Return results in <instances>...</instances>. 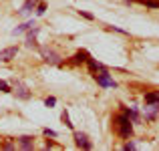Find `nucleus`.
I'll list each match as a JSON object with an SVG mask.
<instances>
[{"label":"nucleus","mask_w":159,"mask_h":151,"mask_svg":"<svg viewBox=\"0 0 159 151\" xmlns=\"http://www.w3.org/2000/svg\"><path fill=\"white\" fill-rule=\"evenodd\" d=\"M36 2H39V0H26V2H24V6L20 8V12H22V14H24V12H30V8H34Z\"/></svg>","instance_id":"obj_9"},{"label":"nucleus","mask_w":159,"mask_h":151,"mask_svg":"<svg viewBox=\"0 0 159 151\" xmlns=\"http://www.w3.org/2000/svg\"><path fill=\"white\" fill-rule=\"evenodd\" d=\"M16 53H18V48H16V47H8V48L0 50V62H8V61H12V58L16 57Z\"/></svg>","instance_id":"obj_2"},{"label":"nucleus","mask_w":159,"mask_h":151,"mask_svg":"<svg viewBox=\"0 0 159 151\" xmlns=\"http://www.w3.org/2000/svg\"><path fill=\"white\" fill-rule=\"evenodd\" d=\"M43 57L47 62H51V65H58L61 62V57H58L57 53H52V50H43Z\"/></svg>","instance_id":"obj_5"},{"label":"nucleus","mask_w":159,"mask_h":151,"mask_svg":"<svg viewBox=\"0 0 159 151\" xmlns=\"http://www.w3.org/2000/svg\"><path fill=\"white\" fill-rule=\"evenodd\" d=\"M75 143H77L79 147H83V149H91L93 147V143L89 141V137H87L85 133H75Z\"/></svg>","instance_id":"obj_3"},{"label":"nucleus","mask_w":159,"mask_h":151,"mask_svg":"<svg viewBox=\"0 0 159 151\" xmlns=\"http://www.w3.org/2000/svg\"><path fill=\"white\" fill-rule=\"evenodd\" d=\"M0 91H2V93H8V91H10V87H8L4 81H0Z\"/></svg>","instance_id":"obj_14"},{"label":"nucleus","mask_w":159,"mask_h":151,"mask_svg":"<svg viewBox=\"0 0 159 151\" xmlns=\"http://www.w3.org/2000/svg\"><path fill=\"white\" fill-rule=\"evenodd\" d=\"M95 79H97V83L99 85H103V87H117V83L113 81V79H109V75L103 71L101 75H95Z\"/></svg>","instance_id":"obj_4"},{"label":"nucleus","mask_w":159,"mask_h":151,"mask_svg":"<svg viewBox=\"0 0 159 151\" xmlns=\"http://www.w3.org/2000/svg\"><path fill=\"white\" fill-rule=\"evenodd\" d=\"M44 10H47V4H44V2H40V4H39V10H36V12H39V14H43Z\"/></svg>","instance_id":"obj_17"},{"label":"nucleus","mask_w":159,"mask_h":151,"mask_svg":"<svg viewBox=\"0 0 159 151\" xmlns=\"http://www.w3.org/2000/svg\"><path fill=\"white\" fill-rule=\"evenodd\" d=\"M137 2L145 4V6H151V8H159V0H137Z\"/></svg>","instance_id":"obj_11"},{"label":"nucleus","mask_w":159,"mask_h":151,"mask_svg":"<svg viewBox=\"0 0 159 151\" xmlns=\"http://www.w3.org/2000/svg\"><path fill=\"white\" fill-rule=\"evenodd\" d=\"M44 133H47V135H51V137H54V135H57V133H54V131H51V129H44Z\"/></svg>","instance_id":"obj_20"},{"label":"nucleus","mask_w":159,"mask_h":151,"mask_svg":"<svg viewBox=\"0 0 159 151\" xmlns=\"http://www.w3.org/2000/svg\"><path fill=\"white\" fill-rule=\"evenodd\" d=\"M30 26H32V22H26V24H22V26H18V28H16V30H14V34H18V32L26 30V28H30Z\"/></svg>","instance_id":"obj_13"},{"label":"nucleus","mask_w":159,"mask_h":151,"mask_svg":"<svg viewBox=\"0 0 159 151\" xmlns=\"http://www.w3.org/2000/svg\"><path fill=\"white\" fill-rule=\"evenodd\" d=\"M32 145H34V141H32V137H20V147L22 149H30Z\"/></svg>","instance_id":"obj_7"},{"label":"nucleus","mask_w":159,"mask_h":151,"mask_svg":"<svg viewBox=\"0 0 159 151\" xmlns=\"http://www.w3.org/2000/svg\"><path fill=\"white\" fill-rule=\"evenodd\" d=\"M75 58H77V61H87V58H89V54H87V53H79Z\"/></svg>","instance_id":"obj_15"},{"label":"nucleus","mask_w":159,"mask_h":151,"mask_svg":"<svg viewBox=\"0 0 159 151\" xmlns=\"http://www.w3.org/2000/svg\"><path fill=\"white\" fill-rule=\"evenodd\" d=\"M62 123H65L66 125V127H73V123H70V119H69V113H62Z\"/></svg>","instance_id":"obj_12"},{"label":"nucleus","mask_w":159,"mask_h":151,"mask_svg":"<svg viewBox=\"0 0 159 151\" xmlns=\"http://www.w3.org/2000/svg\"><path fill=\"white\" fill-rule=\"evenodd\" d=\"M115 129H117V133H119L123 139H127V137L131 135V131H133L129 117L127 115H119V117H117V119H115Z\"/></svg>","instance_id":"obj_1"},{"label":"nucleus","mask_w":159,"mask_h":151,"mask_svg":"<svg viewBox=\"0 0 159 151\" xmlns=\"http://www.w3.org/2000/svg\"><path fill=\"white\" fill-rule=\"evenodd\" d=\"M79 12H81V14H83V16H85V18H89V20H93V14H89V12H83V10H79Z\"/></svg>","instance_id":"obj_18"},{"label":"nucleus","mask_w":159,"mask_h":151,"mask_svg":"<svg viewBox=\"0 0 159 151\" xmlns=\"http://www.w3.org/2000/svg\"><path fill=\"white\" fill-rule=\"evenodd\" d=\"M16 97H20V99H30V93H28L26 87L18 85V87H16Z\"/></svg>","instance_id":"obj_6"},{"label":"nucleus","mask_w":159,"mask_h":151,"mask_svg":"<svg viewBox=\"0 0 159 151\" xmlns=\"http://www.w3.org/2000/svg\"><path fill=\"white\" fill-rule=\"evenodd\" d=\"M123 149H125V151H129V149H135V143H127Z\"/></svg>","instance_id":"obj_19"},{"label":"nucleus","mask_w":159,"mask_h":151,"mask_svg":"<svg viewBox=\"0 0 159 151\" xmlns=\"http://www.w3.org/2000/svg\"><path fill=\"white\" fill-rule=\"evenodd\" d=\"M145 101H147L149 105H153V103H157V107H159V93H149L147 97H145Z\"/></svg>","instance_id":"obj_10"},{"label":"nucleus","mask_w":159,"mask_h":151,"mask_svg":"<svg viewBox=\"0 0 159 151\" xmlns=\"http://www.w3.org/2000/svg\"><path fill=\"white\" fill-rule=\"evenodd\" d=\"M87 62H89V66H91V71H93V73H97V71H105V66H103L101 62H95L93 58H87Z\"/></svg>","instance_id":"obj_8"},{"label":"nucleus","mask_w":159,"mask_h":151,"mask_svg":"<svg viewBox=\"0 0 159 151\" xmlns=\"http://www.w3.org/2000/svg\"><path fill=\"white\" fill-rule=\"evenodd\" d=\"M54 103H57V99H54V97H48L47 101H44V105H47V107H52Z\"/></svg>","instance_id":"obj_16"}]
</instances>
